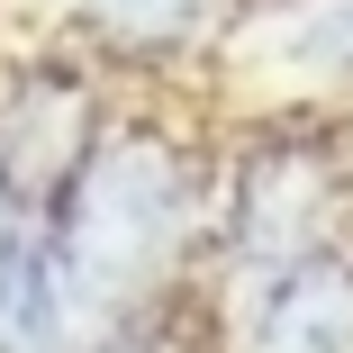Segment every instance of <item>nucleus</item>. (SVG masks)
<instances>
[{
    "label": "nucleus",
    "instance_id": "nucleus-1",
    "mask_svg": "<svg viewBox=\"0 0 353 353\" xmlns=\"http://www.w3.org/2000/svg\"><path fill=\"white\" fill-rule=\"evenodd\" d=\"M181 163L163 136H127L100 163H82L73 181V290L91 299H127L172 263L181 245Z\"/></svg>",
    "mask_w": 353,
    "mask_h": 353
},
{
    "label": "nucleus",
    "instance_id": "nucleus-3",
    "mask_svg": "<svg viewBox=\"0 0 353 353\" xmlns=\"http://www.w3.org/2000/svg\"><path fill=\"white\" fill-rule=\"evenodd\" d=\"M73 344V290L37 245L0 254V353H63Z\"/></svg>",
    "mask_w": 353,
    "mask_h": 353
},
{
    "label": "nucleus",
    "instance_id": "nucleus-7",
    "mask_svg": "<svg viewBox=\"0 0 353 353\" xmlns=\"http://www.w3.org/2000/svg\"><path fill=\"white\" fill-rule=\"evenodd\" d=\"M10 245H19V236H10V190H0V254H10Z\"/></svg>",
    "mask_w": 353,
    "mask_h": 353
},
{
    "label": "nucleus",
    "instance_id": "nucleus-2",
    "mask_svg": "<svg viewBox=\"0 0 353 353\" xmlns=\"http://www.w3.org/2000/svg\"><path fill=\"white\" fill-rule=\"evenodd\" d=\"M254 353H353V272L299 263L254 317Z\"/></svg>",
    "mask_w": 353,
    "mask_h": 353
},
{
    "label": "nucleus",
    "instance_id": "nucleus-4",
    "mask_svg": "<svg viewBox=\"0 0 353 353\" xmlns=\"http://www.w3.org/2000/svg\"><path fill=\"white\" fill-rule=\"evenodd\" d=\"M308 208H317L308 154H263V163L245 172V245H254V254L308 245Z\"/></svg>",
    "mask_w": 353,
    "mask_h": 353
},
{
    "label": "nucleus",
    "instance_id": "nucleus-5",
    "mask_svg": "<svg viewBox=\"0 0 353 353\" xmlns=\"http://www.w3.org/2000/svg\"><path fill=\"white\" fill-rule=\"evenodd\" d=\"M199 0H91V19L127 28V37H181Z\"/></svg>",
    "mask_w": 353,
    "mask_h": 353
},
{
    "label": "nucleus",
    "instance_id": "nucleus-6",
    "mask_svg": "<svg viewBox=\"0 0 353 353\" xmlns=\"http://www.w3.org/2000/svg\"><path fill=\"white\" fill-rule=\"evenodd\" d=\"M299 54H317V63H344V73H353V0H335L326 19H308V28H299Z\"/></svg>",
    "mask_w": 353,
    "mask_h": 353
}]
</instances>
